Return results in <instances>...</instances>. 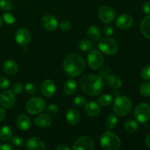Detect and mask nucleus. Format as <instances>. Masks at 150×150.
<instances>
[{
  "label": "nucleus",
  "instance_id": "obj_1",
  "mask_svg": "<svg viewBox=\"0 0 150 150\" xmlns=\"http://www.w3.org/2000/svg\"><path fill=\"white\" fill-rule=\"evenodd\" d=\"M80 85L82 90L89 96H97L103 92L104 82L100 76L86 74L80 79Z\"/></svg>",
  "mask_w": 150,
  "mask_h": 150
},
{
  "label": "nucleus",
  "instance_id": "obj_2",
  "mask_svg": "<svg viewBox=\"0 0 150 150\" xmlns=\"http://www.w3.org/2000/svg\"><path fill=\"white\" fill-rule=\"evenodd\" d=\"M85 66L84 59L81 54L76 53L68 54L63 61V68L70 77H76L83 73Z\"/></svg>",
  "mask_w": 150,
  "mask_h": 150
},
{
  "label": "nucleus",
  "instance_id": "obj_3",
  "mask_svg": "<svg viewBox=\"0 0 150 150\" xmlns=\"http://www.w3.org/2000/svg\"><path fill=\"white\" fill-rule=\"evenodd\" d=\"M100 144L103 149L105 150H117L121 146V140L114 133L106 131L101 136Z\"/></svg>",
  "mask_w": 150,
  "mask_h": 150
},
{
  "label": "nucleus",
  "instance_id": "obj_4",
  "mask_svg": "<svg viewBox=\"0 0 150 150\" xmlns=\"http://www.w3.org/2000/svg\"><path fill=\"white\" fill-rule=\"evenodd\" d=\"M114 111L120 117H125L130 113L132 108V102L129 98L119 95L114 101Z\"/></svg>",
  "mask_w": 150,
  "mask_h": 150
},
{
  "label": "nucleus",
  "instance_id": "obj_5",
  "mask_svg": "<svg viewBox=\"0 0 150 150\" xmlns=\"http://www.w3.org/2000/svg\"><path fill=\"white\" fill-rule=\"evenodd\" d=\"M45 108V103L42 98L35 97L29 99L26 104V110L30 114H38Z\"/></svg>",
  "mask_w": 150,
  "mask_h": 150
},
{
  "label": "nucleus",
  "instance_id": "obj_6",
  "mask_svg": "<svg viewBox=\"0 0 150 150\" xmlns=\"http://www.w3.org/2000/svg\"><path fill=\"white\" fill-rule=\"evenodd\" d=\"M134 116L139 122H146L150 120V106L144 103H139L135 108Z\"/></svg>",
  "mask_w": 150,
  "mask_h": 150
},
{
  "label": "nucleus",
  "instance_id": "obj_7",
  "mask_svg": "<svg viewBox=\"0 0 150 150\" xmlns=\"http://www.w3.org/2000/svg\"><path fill=\"white\" fill-rule=\"evenodd\" d=\"M99 48L105 54L113 55L117 52L119 45L115 40L110 38H105L99 42Z\"/></svg>",
  "mask_w": 150,
  "mask_h": 150
},
{
  "label": "nucleus",
  "instance_id": "obj_8",
  "mask_svg": "<svg viewBox=\"0 0 150 150\" xmlns=\"http://www.w3.org/2000/svg\"><path fill=\"white\" fill-rule=\"evenodd\" d=\"M87 62L90 68L93 70H98L101 68L104 62L103 54L97 50L90 51L88 54Z\"/></svg>",
  "mask_w": 150,
  "mask_h": 150
},
{
  "label": "nucleus",
  "instance_id": "obj_9",
  "mask_svg": "<svg viewBox=\"0 0 150 150\" xmlns=\"http://www.w3.org/2000/svg\"><path fill=\"white\" fill-rule=\"evenodd\" d=\"M116 13L112 7L109 6H103L98 10V17L102 22L105 23H109L114 20Z\"/></svg>",
  "mask_w": 150,
  "mask_h": 150
},
{
  "label": "nucleus",
  "instance_id": "obj_10",
  "mask_svg": "<svg viewBox=\"0 0 150 150\" xmlns=\"http://www.w3.org/2000/svg\"><path fill=\"white\" fill-rule=\"evenodd\" d=\"M0 104L7 109H10L16 104V98L13 92L10 90L4 91L0 95Z\"/></svg>",
  "mask_w": 150,
  "mask_h": 150
},
{
  "label": "nucleus",
  "instance_id": "obj_11",
  "mask_svg": "<svg viewBox=\"0 0 150 150\" xmlns=\"http://www.w3.org/2000/svg\"><path fill=\"white\" fill-rule=\"evenodd\" d=\"M74 150H92L94 149V142L89 136H82L77 139L73 144Z\"/></svg>",
  "mask_w": 150,
  "mask_h": 150
},
{
  "label": "nucleus",
  "instance_id": "obj_12",
  "mask_svg": "<svg viewBox=\"0 0 150 150\" xmlns=\"http://www.w3.org/2000/svg\"><path fill=\"white\" fill-rule=\"evenodd\" d=\"M40 92L43 96L47 98L52 97L56 92L55 83L50 79H45L40 85Z\"/></svg>",
  "mask_w": 150,
  "mask_h": 150
},
{
  "label": "nucleus",
  "instance_id": "obj_13",
  "mask_svg": "<svg viewBox=\"0 0 150 150\" xmlns=\"http://www.w3.org/2000/svg\"><path fill=\"white\" fill-rule=\"evenodd\" d=\"M16 41L21 45H26L29 43L31 40V35L29 31L26 29H19L16 31L15 35Z\"/></svg>",
  "mask_w": 150,
  "mask_h": 150
},
{
  "label": "nucleus",
  "instance_id": "obj_14",
  "mask_svg": "<svg viewBox=\"0 0 150 150\" xmlns=\"http://www.w3.org/2000/svg\"><path fill=\"white\" fill-rule=\"evenodd\" d=\"M133 24V18L130 15L122 14L119 16L116 21V25L119 29H129Z\"/></svg>",
  "mask_w": 150,
  "mask_h": 150
},
{
  "label": "nucleus",
  "instance_id": "obj_15",
  "mask_svg": "<svg viewBox=\"0 0 150 150\" xmlns=\"http://www.w3.org/2000/svg\"><path fill=\"white\" fill-rule=\"evenodd\" d=\"M42 24L48 31H54L57 29L58 21L57 18L51 15H46L42 18Z\"/></svg>",
  "mask_w": 150,
  "mask_h": 150
},
{
  "label": "nucleus",
  "instance_id": "obj_16",
  "mask_svg": "<svg viewBox=\"0 0 150 150\" xmlns=\"http://www.w3.org/2000/svg\"><path fill=\"white\" fill-rule=\"evenodd\" d=\"M26 147L29 150H43L45 149V145L42 139L38 137H33L27 141Z\"/></svg>",
  "mask_w": 150,
  "mask_h": 150
},
{
  "label": "nucleus",
  "instance_id": "obj_17",
  "mask_svg": "<svg viewBox=\"0 0 150 150\" xmlns=\"http://www.w3.org/2000/svg\"><path fill=\"white\" fill-rule=\"evenodd\" d=\"M104 81L108 87L112 88V89H118V88L121 87L122 85V81L121 79L115 75L109 74L105 76Z\"/></svg>",
  "mask_w": 150,
  "mask_h": 150
},
{
  "label": "nucleus",
  "instance_id": "obj_18",
  "mask_svg": "<svg viewBox=\"0 0 150 150\" xmlns=\"http://www.w3.org/2000/svg\"><path fill=\"white\" fill-rule=\"evenodd\" d=\"M16 125L22 130H28L32 127V122L29 117L25 114H20L16 118Z\"/></svg>",
  "mask_w": 150,
  "mask_h": 150
},
{
  "label": "nucleus",
  "instance_id": "obj_19",
  "mask_svg": "<svg viewBox=\"0 0 150 150\" xmlns=\"http://www.w3.org/2000/svg\"><path fill=\"white\" fill-rule=\"evenodd\" d=\"M35 123L37 127L40 128H46L48 127L52 123V119L48 114H42L38 115L35 118Z\"/></svg>",
  "mask_w": 150,
  "mask_h": 150
},
{
  "label": "nucleus",
  "instance_id": "obj_20",
  "mask_svg": "<svg viewBox=\"0 0 150 150\" xmlns=\"http://www.w3.org/2000/svg\"><path fill=\"white\" fill-rule=\"evenodd\" d=\"M84 111L88 116L95 117L99 115L100 113V108L98 103L94 101H89L85 105Z\"/></svg>",
  "mask_w": 150,
  "mask_h": 150
},
{
  "label": "nucleus",
  "instance_id": "obj_21",
  "mask_svg": "<svg viewBox=\"0 0 150 150\" xmlns=\"http://www.w3.org/2000/svg\"><path fill=\"white\" fill-rule=\"evenodd\" d=\"M3 69L6 74L10 76H13L18 71V66L17 63L13 60H7L4 62Z\"/></svg>",
  "mask_w": 150,
  "mask_h": 150
},
{
  "label": "nucleus",
  "instance_id": "obj_22",
  "mask_svg": "<svg viewBox=\"0 0 150 150\" xmlns=\"http://www.w3.org/2000/svg\"><path fill=\"white\" fill-rule=\"evenodd\" d=\"M67 122L71 125H76L80 121V114L77 110L74 108H70L67 111L66 114Z\"/></svg>",
  "mask_w": 150,
  "mask_h": 150
},
{
  "label": "nucleus",
  "instance_id": "obj_23",
  "mask_svg": "<svg viewBox=\"0 0 150 150\" xmlns=\"http://www.w3.org/2000/svg\"><path fill=\"white\" fill-rule=\"evenodd\" d=\"M77 89V83L76 81L70 79L64 83L63 86V91L67 95H72L75 93Z\"/></svg>",
  "mask_w": 150,
  "mask_h": 150
},
{
  "label": "nucleus",
  "instance_id": "obj_24",
  "mask_svg": "<svg viewBox=\"0 0 150 150\" xmlns=\"http://www.w3.org/2000/svg\"><path fill=\"white\" fill-rule=\"evenodd\" d=\"M140 29L144 36L150 40V15L145 17L142 20Z\"/></svg>",
  "mask_w": 150,
  "mask_h": 150
},
{
  "label": "nucleus",
  "instance_id": "obj_25",
  "mask_svg": "<svg viewBox=\"0 0 150 150\" xmlns=\"http://www.w3.org/2000/svg\"><path fill=\"white\" fill-rule=\"evenodd\" d=\"M87 37L92 41H98L100 38L101 33L100 29L95 26H91L88 28L86 32Z\"/></svg>",
  "mask_w": 150,
  "mask_h": 150
},
{
  "label": "nucleus",
  "instance_id": "obj_26",
  "mask_svg": "<svg viewBox=\"0 0 150 150\" xmlns=\"http://www.w3.org/2000/svg\"><path fill=\"white\" fill-rule=\"evenodd\" d=\"M13 136V130L9 126H4L0 129V140L7 142L10 140Z\"/></svg>",
  "mask_w": 150,
  "mask_h": 150
},
{
  "label": "nucleus",
  "instance_id": "obj_27",
  "mask_svg": "<svg viewBox=\"0 0 150 150\" xmlns=\"http://www.w3.org/2000/svg\"><path fill=\"white\" fill-rule=\"evenodd\" d=\"M139 124L134 120H128L125 124V129L128 133H134L139 129Z\"/></svg>",
  "mask_w": 150,
  "mask_h": 150
},
{
  "label": "nucleus",
  "instance_id": "obj_28",
  "mask_svg": "<svg viewBox=\"0 0 150 150\" xmlns=\"http://www.w3.org/2000/svg\"><path fill=\"white\" fill-rule=\"evenodd\" d=\"M98 103L103 106H107V105H110L112 102V97L111 95H108V94H105L103 95L98 98Z\"/></svg>",
  "mask_w": 150,
  "mask_h": 150
},
{
  "label": "nucleus",
  "instance_id": "obj_29",
  "mask_svg": "<svg viewBox=\"0 0 150 150\" xmlns=\"http://www.w3.org/2000/svg\"><path fill=\"white\" fill-rule=\"evenodd\" d=\"M118 123V120L117 117L114 114H110L108 116L106 119V126L108 128L113 129L117 125Z\"/></svg>",
  "mask_w": 150,
  "mask_h": 150
},
{
  "label": "nucleus",
  "instance_id": "obj_30",
  "mask_svg": "<svg viewBox=\"0 0 150 150\" xmlns=\"http://www.w3.org/2000/svg\"><path fill=\"white\" fill-rule=\"evenodd\" d=\"M79 48L83 51H90L92 48V43L89 40L83 39L79 42Z\"/></svg>",
  "mask_w": 150,
  "mask_h": 150
},
{
  "label": "nucleus",
  "instance_id": "obj_31",
  "mask_svg": "<svg viewBox=\"0 0 150 150\" xmlns=\"http://www.w3.org/2000/svg\"><path fill=\"white\" fill-rule=\"evenodd\" d=\"M140 93L143 96L146 98H150V82H146L141 85L140 86Z\"/></svg>",
  "mask_w": 150,
  "mask_h": 150
},
{
  "label": "nucleus",
  "instance_id": "obj_32",
  "mask_svg": "<svg viewBox=\"0 0 150 150\" xmlns=\"http://www.w3.org/2000/svg\"><path fill=\"white\" fill-rule=\"evenodd\" d=\"M13 4L10 0H0V8L4 11H10L12 10Z\"/></svg>",
  "mask_w": 150,
  "mask_h": 150
},
{
  "label": "nucleus",
  "instance_id": "obj_33",
  "mask_svg": "<svg viewBox=\"0 0 150 150\" xmlns=\"http://www.w3.org/2000/svg\"><path fill=\"white\" fill-rule=\"evenodd\" d=\"M25 90H26V92L29 95H34L36 94L37 89L36 86L32 83H26V86H25Z\"/></svg>",
  "mask_w": 150,
  "mask_h": 150
},
{
  "label": "nucleus",
  "instance_id": "obj_34",
  "mask_svg": "<svg viewBox=\"0 0 150 150\" xmlns=\"http://www.w3.org/2000/svg\"><path fill=\"white\" fill-rule=\"evenodd\" d=\"M141 76L144 80H150V65H146L141 71Z\"/></svg>",
  "mask_w": 150,
  "mask_h": 150
},
{
  "label": "nucleus",
  "instance_id": "obj_35",
  "mask_svg": "<svg viewBox=\"0 0 150 150\" xmlns=\"http://www.w3.org/2000/svg\"><path fill=\"white\" fill-rule=\"evenodd\" d=\"M2 18H3V20H4L6 23H8V24H13V23H15V21H16V18H15V17L13 16V15L10 14V13H4L2 16Z\"/></svg>",
  "mask_w": 150,
  "mask_h": 150
},
{
  "label": "nucleus",
  "instance_id": "obj_36",
  "mask_svg": "<svg viewBox=\"0 0 150 150\" xmlns=\"http://www.w3.org/2000/svg\"><path fill=\"white\" fill-rule=\"evenodd\" d=\"M85 98L82 96H77L73 99V104L77 107L83 106L85 104Z\"/></svg>",
  "mask_w": 150,
  "mask_h": 150
},
{
  "label": "nucleus",
  "instance_id": "obj_37",
  "mask_svg": "<svg viewBox=\"0 0 150 150\" xmlns=\"http://www.w3.org/2000/svg\"><path fill=\"white\" fill-rule=\"evenodd\" d=\"M12 144L14 146L21 147V146H23V141L22 138L20 137V136H14V137L12 138Z\"/></svg>",
  "mask_w": 150,
  "mask_h": 150
},
{
  "label": "nucleus",
  "instance_id": "obj_38",
  "mask_svg": "<svg viewBox=\"0 0 150 150\" xmlns=\"http://www.w3.org/2000/svg\"><path fill=\"white\" fill-rule=\"evenodd\" d=\"M46 110L51 115H57L59 113V108L54 104H51L48 105Z\"/></svg>",
  "mask_w": 150,
  "mask_h": 150
},
{
  "label": "nucleus",
  "instance_id": "obj_39",
  "mask_svg": "<svg viewBox=\"0 0 150 150\" xmlns=\"http://www.w3.org/2000/svg\"><path fill=\"white\" fill-rule=\"evenodd\" d=\"M10 86L8 79L2 76H0V89H6Z\"/></svg>",
  "mask_w": 150,
  "mask_h": 150
},
{
  "label": "nucleus",
  "instance_id": "obj_40",
  "mask_svg": "<svg viewBox=\"0 0 150 150\" xmlns=\"http://www.w3.org/2000/svg\"><path fill=\"white\" fill-rule=\"evenodd\" d=\"M59 28L64 32H67L71 29V23L68 21H63L60 23Z\"/></svg>",
  "mask_w": 150,
  "mask_h": 150
},
{
  "label": "nucleus",
  "instance_id": "obj_41",
  "mask_svg": "<svg viewBox=\"0 0 150 150\" xmlns=\"http://www.w3.org/2000/svg\"><path fill=\"white\" fill-rule=\"evenodd\" d=\"M103 32L105 34L106 36H111L114 34V29L110 25H105L103 28Z\"/></svg>",
  "mask_w": 150,
  "mask_h": 150
},
{
  "label": "nucleus",
  "instance_id": "obj_42",
  "mask_svg": "<svg viewBox=\"0 0 150 150\" xmlns=\"http://www.w3.org/2000/svg\"><path fill=\"white\" fill-rule=\"evenodd\" d=\"M23 90V86L20 83H16L13 86V92L16 94L21 93Z\"/></svg>",
  "mask_w": 150,
  "mask_h": 150
},
{
  "label": "nucleus",
  "instance_id": "obj_43",
  "mask_svg": "<svg viewBox=\"0 0 150 150\" xmlns=\"http://www.w3.org/2000/svg\"><path fill=\"white\" fill-rule=\"evenodd\" d=\"M143 10L146 14L150 15V1L144 2L143 5Z\"/></svg>",
  "mask_w": 150,
  "mask_h": 150
},
{
  "label": "nucleus",
  "instance_id": "obj_44",
  "mask_svg": "<svg viewBox=\"0 0 150 150\" xmlns=\"http://www.w3.org/2000/svg\"><path fill=\"white\" fill-rule=\"evenodd\" d=\"M0 149L2 150H14L15 148L11 145L8 144H4L0 146Z\"/></svg>",
  "mask_w": 150,
  "mask_h": 150
},
{
  "label": "nucleus",
  "instance_id": "obj_45",
  "mask_svg": "<svg viewBox=\"0 0 150 150\" xmlns=\"http://www.w3.org/2000/svg\"><path fill=\"white\" fill-rule=\"evenodd\" d=\"M6 117V111L4 108L0 107V122L2 121Z\"/></svg>",
  "mask_w": 150,
  "mask_h": 150
},
{
  "label": "nucleus",
  "instance_id": "obj_46",
  "mask_svg": "<svg viewBox=\"0 0 150 150\" xmlns=\"http://www.w3.org/2000/svg\"><path fill=\"white\" fill-rule=\"evenodd\" d=\"M56 149H58V150H70V146H67L65 144H60L58 146L56 147Z\"/></svg>",
  "mask_w": 150,
  "mask_h": 150
},
{
  "label": "nucleus",
  "instance_id": "obj_47",
  "mask_svg": "<svg viewBox=\"0 0 150 150\" xmlns=\"http://www.w3.org/2000/svg\"><path fill=\"white\" fill-rule=\"evenodd\" d=\"M145 143H146V146L150 149V133L146 136V139H145Z\"/></svg>",
  "mask_w": 150,
  "mask_h": 150
},
{
  "label": "nucleus",
  "instance_id": "obj_48",
  "mask_svg": "<svg viewBox=\"0 0 150 150\" xmlns=\"http://www.w3.org/2000/svg\"><path fill=\"white\" fill-rule=\"evenodd\" d=\"M1 26H2V19L0 17V28H1Z\"/></svg>",
  "mask_w": 150,
  "mask_h": 150
},
{
  "label": "nucleus",
  "instance_id": "obj_49",
  "mask_svg": "<svg viewBox=\"0 0 150 150\" xmlns=\"http://www.w3.org/2000/svg\"><path fill=\"white\" fill-rule=\"evenodd\" d=\"M0 146H1V143H0Z\"/></svg>",
  "mask_w": 150,
  "mask_h": 150
}]
</instances>
